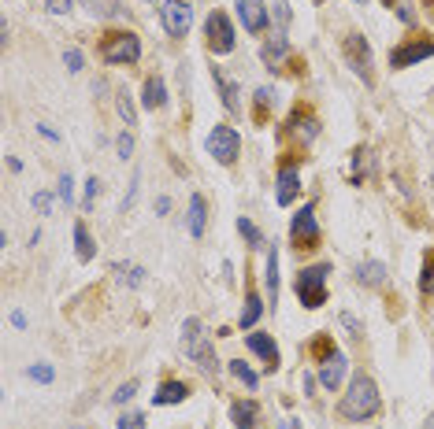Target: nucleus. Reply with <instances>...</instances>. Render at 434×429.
Listing matches in <instances>:
<instances>
[{
    "instance_id": "obj_1",
    "label": "nucleus",
    "mask_w": 434,
    "mask_h": 429,
    "mask_svg": "<svg viewBox=\"0 0 434 429\" xmlns=\"http://www.w3.org/2000/svg\"><path fill=\"white\" fill-rule=\"evenodd\" d=\"M379 389H375V382L367 374H357L352 377V389L345 392V400H342V418H352V422H360V418H372L375 411H379Z\"/></svg>"
},
{
    "instance_id": "obj_2",
    "label": "nucleus",
    "mask_w": 434,
    "mask_h": 429,
    "mask_svg": "<svg viewBox=\"0 0 434 429\" xmlns=\"http://www.w3.org/2000/svg\"><path fill=\"white\" fill-rule=\"evenodd\" d=\"M327 274H330V267L327 263H316V267H308V270H301L297 274V296H301V304L304 307H323L327 304Z\"/></svg>"
},
{
    "instance_id": "obj_3",
    "label": "nucleus",
    "mask_w": 434,
    "mask_h": 429,
    "mask_svg": "<svg viewBox=\"0 0 434 429\" xmlns=\"http://www.w3.org/2000/svg\"><path fill=\"white\" fill-rule=\"evenodd\" d=\"M101 56H104V63H138L141 41H138V34H111L101 45Z\"/></svg>"
},
{
    "instance_id": "obj_4",
    "label": "nucleus",
    "mask_w": 434,
    "mask_h": 429,
    "mask_svg": "<svg viewBox=\"0 0 434 429\" xmlns=\"http://www.w3.org/2000/svg\"><path fill=\"white\" fill-rule=\"evenodd\" d=\"M345 59H349V67L360 74L364 86H372L375 81V74H372V48H367L364 34H349L345 38Z\"/></svg>"
},
{
    "instance_id": "obj_5",
    "label": "nucleus",
    "mask_w": 434,
    "mask_h": 429,
    "mask_svg": "<svg viewBox=\"0 0 434 429\" xmlns=\"http://www.w3.org/2000/svg\"><path fill=\"white\" fill-rule=\"evenodd\" d=\"M204 34H208V48H212V52H219V56L234 52V26H230V19H227L223 11H212V15H208Z\"/></svg>"
},
{
    "instance_id": "obj_6",
    "label": "nucleus",
    "mask_w": 434,
    "mask_h": 429,
    "mask_svg": "<svg viewBox=\"0 0 434 429\" xmlns=\"http://www.w3.org/2000/svg\"><path fill=\"white\" fill-rule=\"evenodd\" d=\"M160 19H164V30L171 38H186L189 26H193V8L186 0H167V4L160 8Z\"/></svg>"
},
{
    "instance_id": "obj_7",
    "label": "nucleus",
    "mask_w": 434,
    "mask_h": 429,
    "mask_svg": "<svg viewBox=\"0 0 434 429\" xmlns=\"http://www.w3.org/2000/svg\"><path fill=\"white\" fill-rule=\"evenodd\" d=\"M238 134L230 126H212V134H208V141H204V148H208V156H216L219 163H234V156H238Z\"/></svg>"
},
{
    "instance_id": "obj_8",
    "label": "nucleus",
    "mask_w": 434,
    "mask_h": 429,
    "mask_svg": "<svg viewBox=\"0 0 434 429\" xmlns=\"http://www.w3.org/2000/svg\"><path fill=\"white\" fill-rule=\"evenodd\" d=\"M289 237H294L297 248H312V244L319 241V222H316L312 207H301L294 214V222H289Z\"/></svg>"
},
{
    "instance_id": "obj_9",
    "label": "nucleus",
    "mask_w": 434,
    "mask_h": 429,
    "mask_svg": "<svg viewBox=\"0 0 434 429\" xmlns=\"http://www.w3.org/2000/svg\"><path fill=\"white\" fill-rule=\"evenodd\" d=\"M238 19L241 26L249 30V34H260V30H267V11H264V0H238Z\"/></svg>"
},
{
    "instance_id": "obj_10",
    "label": "nucleus",
    "mask_w": 434,
    "mask_h": 429,
    "mask_svg": "<svg viewBox=\"0 0 434 429\" xmlns=\"http://www.w3.org/2000/svg\"><path fill=\"white\" fill-rule=\"evenodd\" d=\"M427 56H434V41H408V45L394 48L390 63L401 71V67H412V63H420V59H427Z\"/></svg>"
},
{
    "instance_id": "obj_11",
    "label": "nucleus",
    "mask_w": 434,
    "mask_h": 429,
    "mask_svg": "<svg viewBox=\"0 0 434 429\" xmlns=\"http://www.w3.org/2000/svg\"><path fill=\"white\" fill-rule=\"evenodd\" d=\"M319 382H323V389H338V385H342L345 382V355L342 352H327V362H323V367H319Z\"/></svg>"
},
{
    "instance_id": "obj_12",
    "label": "nucleus",
    "mask_w": 434,
    "mask_h": 429,
    "mask_svg": "<svg viewBox=\"0 0 434 429\" xmlns=\"http://www.w3.org/2000/svg\"><path fill=\"white\" fill-rule=\"evenodd\" d=\"M301 193V178H297V167H282L279 171V193H275V200L286 207V204H294V196Z\"/></svg>"
},
{
    "instance_id": "obj_13",
    "label": "nucleus",
    "mask_w": 434,
    "mask_h": 429,
    "mask_svg": "<svg viewBox=\"0 0 434 429\" xmlns=\"http://www.w3.org/2000/svg\"><path fill=\"white\" fill-rule=\"evenodd\" d=\"M256 418H260V407H256V400H238L230 407L234 429H256Z\"/></svg>"
},
{
    "instance_id": "obj_14",
    "label": "nucleus",
    "mask_w": 434,
    "mask_h": 429,
    "mask_svg": "<svg viewBox=\"0 0 434 429\" xmlns=\"http://www.w3.org/2000/svg\"><path fill=\"white\" fill-rule=\"evenodd\" d=\"M249 348L267 362V370L279 367V348H275V341H271L267 333H249Z\"/></svg>"
},
{
    "instance_id": "obj_15",
    "label": "nucleus",
    "mask_w": 434,
    "mask_h": 429,
    "mask_svg": "<svg viewBox=\"0 0 434 429\" xmlns=\"http://www.w3.org/2000/svg\"><path fill=\"white\" fill-rule=\"evenodd\" d=\"M141 101H145V108H164V104H167V86H164V78L152 74L149 81H145Z\"/></svg>"
},
{
    "instance_id": "obj_16",
    "label": "nucleus",
    "mask_w": 434,
    "mask_h": 429,
    "mask_svg": "<svg viewBox=\"0 0 434 429\" xmlns=\"http://www.w3.org/2000/svg\"><path fill=\"white\" fill-rule=\"evenodd\" d=\"M357 282H360V285H372V289L382 285V282H386V267H382L379 259H364L360 267H357Z\"/></svg>"
},
{
    "instance_id": "obj_17",
    "label": "nucleus",
    "mask_w": 434,
    "mask_h": 429,
    "mask_svg": "<svg viewBox=\"0 0 434 429\" xmlns=\"http://www.w3.org/2000/svg\"><path fill=\"white\" fill-rule=\"evenodd\" d=\"M204 214H208L204 196L193 193V196H189V234H193V237H204Z\"/></svg>"
},
{
    "instance_id": "obj_18",
    "label": "nucleus",
    "mask_w": 434,
    "mask_h": 429,
    "mask_svg": "<svg viewBox=\"0 0 434 429\" xmlns=\"http://www.w3.org/2000/svg\"><path fill=\"white\" fill-rule=\"evenodd\" d=\"M182 400H186V385H182V382H164V385H160V392L152 396L156 407H164V404H182Z\"/></svg>"
},
{
    "instance_id": "obj_19",
    "label": "nucleus",
    "mask_w": 434,
    "mask_h": 429,
    "mask_svg": "<svg viewBox=\"0 0 434 429\" xmlns=\"http://www.w3.org/2000/svg\"><path fill=\"white\" fill-rule=\"evenodd\" d=\"M74 256L82 259V263H89L93 256H96V244H93V237H89V229L78 222L74 226Z\"/></svg>"
},
{
    "instance_id": "obj_20",
    "label": "nucleus",
    "mask_w": 434,
    "mask_h": 429,
    "mask_svg": "<svg viewBox=\"0 0 434 429\" xmlns=\"http://www.w3.org/2000/svg\"><path fill=\"white\" fill-rule=\"evenodd\" d=\"M212 78H216V86H219L223 104H227V108H234V104H238V86H230V78L223 74V67H212Z\"/></svg>"
},
{
    "instance_id": "obj_21",
    "label": "nucleus",
    "mask_w": 434,
    "mask_h": 429,
    "mask_svg": "<svg viewBox=\"0 0 434 429\" xmlns=\"http://www.w3.org/2000/svg\"><path fill=\"white\" fill-rule=\"evenodd\" d=\"M260 311H264V300L256 292H249L245 296V311H241V329H252L256 319H260Z\"/></svg>"
},
{
    "instance_id": "obj_22",
    "label": "nucleus",
    "mask_w": 434,
    "mask_h": 429,
    "mask_svg": "<svg viewBox=\"0 0 434 429\" xmlns=\"http://www.w3.org/2000/svg\"><path fill=\"white\" fill-rule=\"evenodd\" d=\"M197 337H201V322L186 319V326H182V352L186 355H197Z\"/></svg>"
},
{
    "instance_id": "obj_23",
    "label": "nucleus",
    "mask_w": 434,
    "mask_h": 429,
    "mask_svg": "<svg viewBox=\"0 0 434 429\" xmlns=\"http://www.w3.org/2000/svg\"><path fill=\"white\" fill-rule=\"evenodd\" d=\"M286 52H289V41H286L282 34H279V38H271V41L264 45V63H271V67H275V63H279Z\"/></svg>"
},
{
    "instance_id": "obj_24",
    "label": "nucleus",
    "mask_w": 434,
    "mask_h": 429,
    "mask_svg": "<svg viewBox=\"0 0 434 429\" xmlns=\"http://www.w3.org/2000/svg\"><path fill=\"white\" fill-rule=\"evenodd\" d=\"M294 126H297V137L301 141H312L319 134V122L308 119V115H294V119H289V130H294Z\"/></svg>"
},
{
    "instance_id": "obj_25",
    "label": "nucleus",
    "mask_w": 434,
    "mask_h": 429,
    "mask_svg": "<svg viewBox=\"0 0 434 429\" xmlns=\"http://www.w3.org/2000/svg\"><path fill=\"white\" fill-rule=\"evenodd\" d=\"M93 15H126L123 0H82Z\"/></svg>"
},
{
    "instance_id": "obj_26",
    "label": "nucleus",
    "mask_w": 434,
    "mask_h": 429,
    "mask_svg": "<svg viewBox=\"0 0 434 429\" xmlns=\"http://www.w3.org/2000/svg\"><path fill=\"white\" fill-rule=\"evenodd\" d=\"M279 296V252L271 248L267 252V300H275Z\"/></svg>"
},
{
    "instance_id": "obj_27",
    "label": "nucleus",
    "mask_w": 434,
    "mask_h": 429,
    "mask_svg": "<svg viewBox=\"0 0 434 429\" xmlns=\"http://www.w3.org/2000/svg\"><path fill=\"white\" fill-rule=\"evenodd\" d=\"M116 108H119V119H123V126H134V122H138L134 104H130V93H126V89H119V93H116Z\"/></svg>"
},
{
    "instance_id": "obj_28",
    "label": "nucleus",
    "mask_w": 434,
    "mask_h": 429,
    "mask_svg": "<svg viewBox=\"0 0 434 429\" xmlns=\"http://www.w3.org/2000/svg\"><path fill=\"white\" fill-rule=\"evenodd\" d=\"M111 274H123V282L130 285V289H138V285L145 282V267H126V263H116V267H111Z\"/></svg>"
},
{
    "instance_id": "obj_29",
    "label": "nucleus",
    "mask_w": 434,
    "mask_h": 429,
    "mask_svg": "<svg viewBox=\"0 0 434 429\" xmlns=\"http://www.w3.org/2000/svg\"><path fill=\"white\" fill-rule=\"evenodd\" d=\"M230 374H234V377H238V382L245 385V389H256V385H260V377H256V374H252V370H249L241 359H230Z\"/></svg>"
},
{
    "instance_id": "obj_30",
    "label": "nucleus",
    "mask_w": 434,
    "mask_h": 429,
    "mask_svg": "<svg viewBox=\"0 0 434 429\" xmlns=\"http://www.w3.org/2000/svg\"><path fill=\"white\" fill-rule=\"evenodd\" d=\"M420 289L427 296H434V248L423 252V274H420Z\"/></svg>"
},
{
    "instance_id": "obj_31",
    "label": "nucleus",
    "mask_w": 434,
    "mask_h": 429,
    "mask_svg": "<svg viewBox=\"0 0 434 429\" xmlns=\"http://www.w3.org/2000/svg\"><path fill=\"white\" fill-rule=\"evenodd\" d=\"M238 229H241V237H245L252 248H264V237H260V229H256L249 219H238Z\"/></svg>"
},
{
    "instance_id": "obj_32",
    "label": "nucleus",
    "mask_w": 434,
    "mask_h": 429,
    "mask_svg": "<svg viewBox=\"0 0 434 429\" xmlns=\"http://www.w3.org/2000/svg\"><path fill=\"white\" fill-rule=\"evenodd\" d=\"M134 396H138V382H126V385L116 389V396H111V400H116V404H130Z\"/></svg>"
},
{
    "instance_id": "obj_33",
    "label": "nucleus",
    "mask_w": 434,
    "mask_h": 429,
    "mask_svg": "<svg viewBox=\"0 0 434 429\" xmlns=\"http://www.w3.org/2000/svg\"><path fill=\"white\" fill-rule=\"evenodd\" d=\"M116 152H119V159H130V152H134V134H119V137H116Z\"/></svg>"
},
{
    "instance_id": "obj_34",
    "label": "nucleus",
    "mask_w": 434,
    "mask_h": 429,
    "mask_svg": "<svg viewBox=\"0 0 434 429\" xmlns=\"http://www.w3.org/2000/svg\"><path fill=\"white\" fill-rule=\"evenodd\" d=\"M60 200H63V204H67V207L74 204V181H71L67 174H63V178H60Z\"/></svg>"
},
{
    "instance_id": "obj_35",
    "label": "nucleus",
    "mask_w": 434,
    "mask_h": 429,
    "mask_svg": "<svg viewBox=\"0 0 434 429\" xmlns=\"http://www.w3.org/2000/svg\"><path fill=\"white\" fill-rule=\"evenodd\" d=\"M63 63H67V71H71V74H78L86 59H82V52H78V48H71V52H63Z\"/></svg>"
},
{
    "instance_id": "obj_36",
    "label": "nucleus",
    "mask_w": 434,
    "mask_h": 429,
    "mask_svg": "<svg viewBox=\"0 0 434 429\" xmlns=\"http://www.w3.org/2000/svg\"><path fill=\"white\" fill-rule=\"evenodd\" d=\"M119 429H145V415H138V411L123 415V418H119Z\"/></svg>"
},
{
    "instance_id": "obj_37",
    "label": "nucleus",
    "mask_w": 434,
    "mask_h": 429,
    "mask_svg": "<svg viewBox=\"0 0 434 429\" xmlns=\"http://www.w3.org/2000/svg\"><path fill=\"white\" fill-rule=\"evenodd\" d=\"M30 204H34V211H38V214H48V211H52V196H48V193H38Z\"/></svg>"
},
{
    "instance_id": "obj_38",
    "label": "nucleus",
    "mask_w": 434,
    "mask_h": 429,
    "mask_svg": "<svg viewBox=\"0 0 434 429\" xmlns=\"http://www.w3.org/2000/svg\"><path fill=\"white\" fill-rule=\"evenodd\" d=\"M30 377H34V382H52V367H45V362H38V367H30Z\"/></svg>"
},
{
    "instance_id": "obj_39",
    "label": "nucleus",
    "mask_w": 434,
    "mask_h": 429,
    "mask_svg": "<svg viewBox=\"0 0 434 429\" xmlns=\"http://www.w3.org/2000/svg\"><path fill=\"white\" fill-rule=\"evenodd\" d=\"M48 15H67L71 11V0H45Z\"/></svg>"
},
{
    "instance_id": "obj_40",
    "label": "nucleus",
    "mask_w": 434,
    "mask_h": 429,
    "mask_svg": "<svg viewBox=\"0 0 434 429\" xmlns=\"http://www.w3.org/2000/svg\"><path fill=\"white\" fill-rule=\"evenodd\" d=\"M138 181H141V171H134V178H130V193H126V200H123V211H130L134 196H138Z\"/></svg>"
},
{
    "instance_id": "obj_41",
    "label": "nucleus",
    "mask_w": 434,
    "mask_h": 429,
    "mask_svg": "<svg viewBox=\"0 0 434 429\" xmlns=\"http://www.w3.org/2000/svg\"><path fill=\"white\" fill-rule=\"evenodd\" d=\"M96 189H101V181L89 178V181H86V211H89V207H93V200H96Z\"/></svg>"
},
{
    "instance_id": "obj_42",
    "label": "nucleus",
    "mask_w": 434,
    "mask_h": 429,
    "mask_svg": "<svg viewBox=\"0 0 434 429\" xmlns=\"http://www.w3.org/2000/svg\"><path fill=\"white\" fill-rule=\"evenodd\" d=\"M275 19H279V26H286V23H289V8H286V0H275Z\"/></svg>"
},
{
    "instance_id": "obj_43",
    "label": "nucleus",
    "mask_w": 434,
    "mask_h": 429,
    "mask_svg": "<svg viewBox=\"0 0 434 429\" xmlns=\"http://www.w3.org/2000/svg\"><path fill=\"white\" fill-rule=\"evenodd\" d=\"M271 96H275L271 89H256V104H260V108H267V104H271Z\"/></svg>"
},
{
    "instance_id": "obj_44",
    "label": "nucleus",
    "mask_w": 434,
    "mask_h": 429,
    "mask_svg": "<svg viewBox=\"0 0 434 429\" xmlns=\"http://www.w3.org/2000/svg\"><path fill=\"white\" fill-rule=\"evenodd\" d=\"M38 134H41V137H48V141H60V134H56V130H52V126H45V122L38 126Z\"/></svg>"
},
{
    "instance_id": "obj_45",
    "label": "nucleus",
    "mask_w": 434,
    "mask_h": 429,
    "mask_svg": "<svg viewBox=\"0 0 434 429\" xmlns=\"http://www.w3.org/2000/svg\"><path fill=\"white\" fill-rule=\"evenodd\" d=\"M171 211V200H167V196H160V200H156V214H167Z\"/></svg>"
},
{
    "instance_id": "obj_46",
    "label": "nucleus",
    "mask_w": 434,
    "mask_h": 429,
    "mask_svg": "<svg viewBox=\"0 0 434 429\" xmlns=\"http://www.w3.org/2000/svg\"><path fill=\"white\" fill-rule=\"evenodd\" d=\"M342 322H345L349 329H357V333H360V322H357V319H352V315H349V311H342Z\"/></svg>"
},
{
    "instance_id": "obj_47",
    "label": "nucleus",
    "mask_w": 434,
    "mask_h": 429,
    "mask_svg": "<svg viewBox=\"0 0 434 429\" xmlns=\"http://www.w3.org/2000/svg\"><path fill=\"white\" fill-rule=\"evenodd\" d=\"M11 326H15V329L26 326V315H23V311H15V315H11Z\"/></svg>"
},
{
    "instance_id": "obj_48",
    "label": "nucleus",
    "mask_w": 434,
    "mask_h": 429,
    "mask_svg": "<svg viewBox=\"0 0 434 429\" xmlns=\"http://www.w3.org/2000/svg\"><path fill=\"white\" fill-rule=\"evenodd\" d=\"M282 429H301L297 422H282Z\"/></svg>"
},
{
    "instance_id": "obj_49",
    "label": "nucleus",
    "mask_w": 434,
    "mask_h": 429,
    "mask_svg": "<svg viewBox=\"0 0 434 429\" xmlns=\"http://www.w3.org/2000/svg\"><path fill=\"white\" fill-rule=\"evenodd\" d=\"M427 429H434V415H430V422H427Z\"/></svg>"
},
{
    "instance_id": "obj_50",
    "label": "nucleus",
    "mask_w": 434,
    "mask_h": 429,
    "mask_svg": "<svg viewBox=\"0 0 434 429\" xmlns=\"http://www.w3.org/2000/svg\"><path fill=\"white\" fill-rule=\"evenodd\" d=\"M430 181H434V174H430Z\"/></svg>"
},
{
    "instance_id": "obj_51",
    "label": "nucleus",
    "mask_w": 434,
    "mask_h": 429,
    "mask_svg": "<svg viewBox=\"0 0 434 429\" xmlns=\"http://www.w3.org/2000/svg\"><path fill=\"white\" fill-rule=\"evenodd\" d=\"M149 4H152V0H149Z\"/></svg>"
}]
</instances>
